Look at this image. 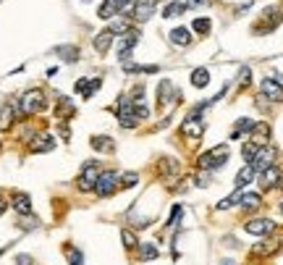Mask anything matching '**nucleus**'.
<instances>
[{
  "instance_id": "8",
  "label": "nucleus",
  "mask_w": 283,
  "mask_h": 265,
  "mask_svg": "<svg viewBox=\"0 0 283 265\" xmlns=\"http://www.w3.org/2000/svg\"><path fill=\"white\" fill-rule=\"evenodd\" d=\"M139 42V32H134V29H129V32H123L121 34V40H118V58H121L123 63L129 61V56H131V48Z\"/></svg>"
},
{
  "instance_id": "38",
  "label": "nucleus",
  "mask_w": 283,
  "mask_h": 265,
  "mask_svg": "<svg viewBox=\"0 0 283 265\" xmlns=\"http://www.w3.org/2000/svg\"><path fill=\"white\" fill-rule=\"evenodd\" d=\"M16 265H34V260L29 255H19V258H16Z\"/></svg>"
},
{
  "instance_id": "19",
  "label": "nucleus",
  "mask_w": 283,
  "mask_h": 265,
  "mask_svg": "<svg viewBox=\"0 0 283 265\" xmlns=\"http://www.w3.org/2000/svg\"><path fill=\"white\" fill-rule=\"evenodd\" d=\"M74 111H76V108H74V103H71L68 97H58L56 113H58V118H60V121H66V118H71V116H74Z\"/></svg>"
},
{
  "instance_id": "30",
  "label": "nucleus",
  "mask_w": 283,
  "mask_h": 265,
  "mask_svg": "<svg viewBox=\"0 0 283 265\" xmlns=\"http://www.w3.org/2000/svg\"><path fill=\"white\" fill-rule=\"evenodd\" d=\"M278 239H270V242H262V244H257V247H254V255H260V258H265V255H273V252H276L278 250Z\"/></svg>"
},
{
  "instance_id": "36",
  "label": "nucleus",
  "mask_w": 283,
  "mask_h": 265,
  "mask_svg": "<svg viewBox=\"0 0 283 265\" xmlns=\"http://www.w3.org/2000/svg\"><path fill=\"white\" fill-rule=\"evenodd\" d=\"M123 187H134L136 184V181H139V176H136V173H123Z\"/></svg>"
},
{
  "instance_id": "1",
  "label": "nucleus",
  "mask_w": 283,
  "mask_h": 265,
  "mask_svg": "<svg viewBox=\"0 0 283 265\" xmlns=\"http://www.w3.org/2000/svg\"><path fill=\"white\" fill-rule=\"evenodd\" d=\"M115 116H118V124L126 126V129H134L136 124L142 121L139 116H136V103L131 97H118V103H115Z\"/></svg>"
},
{
  "instance_id": "32",
  "label": "nucleus",
  "mask_w": 283,
  "mask_h": 265,
  "mask_svg": "<svg viewBox=\"0 0 283 265\" xmlns=\"http://www.w3.org/2000/svg\"><path fill=\"white\" fill-rule=\"evenodd\" d=\"M257 150H260V144H254V142L249 139V142H246L244 147H241V155H244V160H246V163H252V158H254V155H257Z\"/></svg>"
},
{
  "instance_id": "18",
  "label": "nucleus",
  "mask_w": 283,
  "mask_h": 265,
  "mask_svg": "<svg viewBox=\"0 0 283 265\" xmlns=\"http://www.w3.org/2000/svg\"><path fill=\"white\" fill-rule=\"evenodd\" d=\"M53 147H56V139H53L50 134H40L32 144V152H50Z\"/></svg>"
},
{
  "instance_id": "9",
  "label": "nucleus",
  "mask_w": 283,
  "mask_h": 265,
  "mask_svg": "<svg viewBox=\"0 0 283 265\" xmlns=\"http://www.w3.org/2000/svg\"><path fill=\"white\" fill-rule=\"evenodd\" d=\"M246 231L254 234V236H268L273 234V228H276V223L270 221V218H252V221H246Z\"/></svg>"
},
{
  "instance_id": "22",
  "label": "nucleus",
  "mask_w": 283,
  "mask_h": 265,
  "mask_svg": "<svg viewBox=\"0 0 283 265\" xmlns=\"http://www.w3.org/2000/svg\"><path fill=\"white\" fill-rule=\"evenodd\" d=\"M170 42L173 45H189L191 42V32L186 29V26H178V29L170 32Z\"/></svg>"
},
{
  "instance_id": "4",
  "label": "nucleus",
  "mask_w": 283,
  "mask_h": 265,
  "mask_svg": "<svg viewBox=\"0 0 283 265\" xmlns=\"http://www.w3.org/2000/svg\"><path fill=\"white\" fill-rule=\"evenodd\" d=\"M19 108H21V113H24V116H34V113H40L42 108H45V95L40 92V89H29V92L21 97Z\"/></svg>"
},
{
  "instance_id": "26",
  "label": "nucleus",
  "mask_w": 283,
  "mask_h": 265,
  "mask_svg": "<svg viewBox=\"0 0 283 265\" xmlns=\"http://www.w3.org/2000/svg\"><path fill=\"white\" fill-rule=\"evenodd\" d=\"M121 242H123V247L129 252H134L136 247H139V239H136V234L131 231V228H121Z\"/></svg>"
},
{
  "instance_id": "15",
  "label": "nucleus",
  "mask_w": 283,
  "mask_h": 265,
  "mask_svg": "<svg viewBox=\"0 0 283 265\" xmlns=\"http://www.w3.org/2000/svg\"><path fill=\"white\" fill-rule=\"evenodd\" d=\"M176 97H178V95L173 92V84H170L168 79H163V81H160V87H158V105L163 108V105H168L170 100H176Z\"/></svg>"
},
{
  "instance_id": "12",
  "label": "nucleus",
  "mask_w": 283,
  "mask_h": 265,
  "mask_svg": "<svg viewBox=\"0 0 283 265\" xmlns=\"http://www.w3.org/2000/svg\"><path fill=\"white\" fill-rule=\"evenodd\" d=\"M262 97L273 100V103H283V87L276 79H262Z\"/></svg>"
},
{
  "instance_id": "20",
  "label": "nucleus",
  "mask_w": 283,
  "mask_h": 265,
  "mask_svg": "<svg viewBox=\"0 0 283 265\" xmlns=\"http://www.w3.org/2000/svg\"><path fill=\"white\" fill-rule=\"evenodd\" d=\"M268 139H270V126L268 124H257L252 129V142L262 147V144H268Z\"/></svg>"
},
{
  "instance_id": "6",
  "label": "nucleus",
  "mask_w": 283,
  "mask_h": 265,
  "mask_svg": "<svg viewBox=\"0 0 283 265\" xmlns=\"http://www.w3.org/2000/svg\"><path fill=\"white\" fill-rule=\"evenodd\" d=\"M252 166H254V171H265V168L276 166V147L262 144V147L257 150V155L252 158Z\"/></svg>"
},
{
  "instance_id": "17",
  "label": "nucleus",
  "mask_w": 283,
  "mask_h": 265,
  "mask_svg": "<svg viewBox=\"0 0 283 265\" xmlns=\"http://www.w3.org/2000/svg\"><path fill=\"white\" fill-rule=\"evenodd\" d=\"M111 42H113V32H111V29H105V32H100V34H97L92 45H95V50L100 53V56H105L108 48H111Z\"/></svg>"
},
{
  "instance_id": "24",
  "label": "nucleus",
  "mask_w": 283,
  "mask_h": 265,
  "mask_svg": "<svg viewBox=\"0 0 283 265\" xmlns=\"http://www.w3.org/2000/svg\"><path fill=\"white\" fill-rule=\"evenodd\" d=\"M239 205H241L244 210H257V207L262 205V197H260V195H254V192H249V195H241Z\"/></svg>"
},
{
  "instance_id": "29",
  "label": "nucleus",
  "mask_w": 283,
  "mask_h": 265,
  "mask_svg": "<svg viewBox=\"0 0 283 265\" xmlns=\"http://www.w3.org/2000/svg\"><path fill=\"white\" fill-rule=\"evenodd\" d=\"M13 124V105H5L3 111H0V132H8Z\"/></svg>"
},
{
  "instance_id": "23",
  "label": "nucleus",
  "mask_w": 283,
  "mask_h": 265,
  "mask_svg": "<svg viewBox=\"0 0 283 265\" xmlns=\"http://www.w3.org/2000/svg\"><path fill=\"white\" fill-rule=\"evenodd\" d=\"M92 147H95L97 152H113L115 144H113L111 136H92Z\"/></svg>"
},
{
  "instance_id": "10",
  "label": "nucleus",
  "mask_w": 283,
  "mask_h": 265,
  "mask_svg": "<svg viewBox=\"0 0 283 265\" xmlns=\"http://www.w3.org/2000/svg\"><path fill=\"white\" fill-rule=\"evenodd\" d=\"M155 8H158V0H136L134 3V19L136 21H147L155 16Z\"/></svg>"
},
{
  "instance_id": "27",
  "label": "nucleus",
  "mask_w": 283,
  "mask_h": 265,
  "mask_svg": "<svg viewBox=\"0 0 283 265\" xmlns=\"http://www.w3.org/2000/svg\"><path fill=\"white\" fill-rule=\"evenodd\" d=\"M254 126H257V121H252V118H239V124H236V129L231 132V136H233V139H239L244 132H252Z\"/></svg>"
},
{
  "instance_id": "34",
  "label": "nucleus",
  "mask_w": 283,
  "mask_h": 265,
  "mask_svg": "<svg viewBox=\"0 0 283 265\" xmlns=\"http://www.w3.org/2000/svg\"><path fill=\"white\" fill-rule=\"evenodd\" d=\"M66 258H68V265H84V258H81V252L74 250V247H66Z\"/></svg>"
},
{
  "instance_id": "31",
  "label": "nucleus",
  "mask_w": 283,
  "mask_h": 265,
  "mask_svg": "<svg viewBox=\"0 0 283 265\" xmlns=\"http://www.w3.org/2000/svg\"><path fill=\"white\" fill-rule=\"evenodd\" d=\"M160 255V250L155 244H142V250H139V260L142 263H147V260H155Z\"/></svg>"
},
{
  "instance_id": "41",
  "label": "nucleus",
  "mask_w": 283,
  "mask_h": 265,
  "mask_svg": "<svg viewBox=\"0 0 283 265\" xmlns=\"http://www.w3.org/2000/svg\"><path fill=\"white\" fill-rule=\"evenodd\" d=\"M278 187H281V189H283V179H281V181H278Z\"/></svg>"
},
{
  "instance_id": "42",
  "label": "nucleus",
  "mask_w": 283,
  "mask_h": 265,
  "mask_svg": "<svg viewBox=\"0 0 283 265\" xmlns=\"http://www.w3.org/2000/svg\"><path fill=\"white\" fill-rule=\"evenodd\" d=\"M226 265H233V263H226Z\"/></svg>"
},
{
  "instance_id": "5",
  "label": "nucleus",
  "mask_w": 283,
  "mask_h": 265,
  "mask_svg": "<svg viewBox=\"0 0 283 265\" xmlns=\"http://www.w3.org/2000/svg\"><path fill=\"white\" fill-rule=\"evenodd\" d=\"M126 8H131V11H134L131 0H103L100 8H97V16L108 21V19H113V16H118L121 11H126Z\"/></svg>"
},
{
  "instance_id": "14",
  "label": "nucleus",
  "mask_w": 283,
  "mask_h": 265,
  "mask_svg": "<svg viewBox=\"0 0 283 265\" xmlns=\"http://www.w3.org/2000/svg\"><path fill=\"white\" fill-rule=\"evenodd\" d=\"M11 205L19 210L21 215L32 213V199H29V195H24V192H13V195H11Z\"/></svg>"
},
{
  "instance_id": "28",
  "label": "nucleus",
  "mask_w": 283,
  "mask_h": 265,
  "mask_svg": "<svg viewBox=\"0 0 283 265\" xmlns=\"http://www.w3.org/2000/svg\"><path fill=\"white\" fill-rule=\"evenodd\" d=\"M186 8L178 3V0H173V3H168L166 8H163V19H176V16H181Z\"/></svg>"
},
{
  "instance_id": "35",
  "label": "nucleus",
  "mask_w": 283,
  "mask_h": 265,
  "mask_svg": "<svg viewBox=\"0 0 283 265\" xmlns=\"http://www.w3.org/2000/svg\"><path fill=\"white\" fill-rule=\"evenodd\" d=\"M58 56H68L66 61H76L79 58V50L76 48H58Z\"/></svg>"
},
{
  "instance_id": "16",
  "label": "nucleus",
  "mask_w": 283,
  "mask_h": 265,
  "mask_svg": "<svg viewBox=\"0 0 283 265\" xmlns=\"http://www.w3.org/2000/svg\"><path fill=\"white\" fill-rule=\"evenodd\" d=\"M100 87H103V81H100V79H92V81L79 79V81H76V92H79L81 97H84V100L92 97V95H95V89H100Z\"/></svg>"
},
{
  "instance_id": "25",
  "label": "nucleus",
  "mask_w": 283,
  "mask_h": 265,
  "mask_svg": "<svg viewBox=\"0 0 283 265\" xmlns=\"http://www.w3.org/2000/svg\"><path fill=\"white\" fill-rule=\"evenodd\" d=\"M191 84L199 87V89L207 87L210 84V71L207 68H194V71H191Z\"/></svg>"
},
{
  "instance_id": "40",
  "label": "nucleus",
  "mask_w": 283,
  "mask_h": 265,
  "mask_svg": "<svg viewBox=\"0 0 283 265\" xmlns=\"http://www.w3.org/2000/svg\"><path fill=\"white\" fill-rule=\"evenodd\" d=\"M5 210H8V205H5V199H3V197H0V215H3V213H5Z\"/></svg>"
},
{
  "instance_id": "7",
  "label": "nucleus",
  "mask_w": 283,
  "mask_h": 265,
  "mask_svg": "<svg viewBox=\"0 0 283 265\" xmlns=\"http://www.w3.org/2000/svg\"><path fill=\"white\" fill-rule=\"evenodd\" d=\"M115 187H118V173L115 171H103V173H100V179H97L95 192L100 197H108V195H113V192H115Z\"/></svg>"
},
{
  "instance_id": "21",
  "label": "nucleus",
  "mask_w": 283,
  "mask_h": 265,
  "mask_svg": "<svg viewBox=\"0 0 283 265\" xmlns=\"http://www.w3.org/2000/svg\"><path fill=\"white\" fill-rule=\"evenodd\" d=\"M254 173H257V171H254V166H252V163H249V166H244L239 173H236V189H244L246 184H249V181L254 179Z\"/></svg>"
},
{
  "instance_id": "33",
  "label": "nucleus",
  "mask_w": 283,
  "mask_h": 265,
  "mask_svg": "<svg viewBox=\"0 0 283 265\" xmlns=\"http://www.w3.org/2000/svg\"><path fill=\"white\" fill-rule=\"evenodd\" d=\"M191 29H194L197 34H207L210 29H213V21L210 19H197L194 24H191Z\"/></svg>"
},
{
  "instance_id": "37",
  "label": "nucleus",
  "mask_w": 283,
  "mask_h": 265,
  "mask_svg": "<svg viewBox=\"0 0 283 265\" xmlns=\"http://www.w3.org/2000/svg\"><path fill=\"white\" fill-rule=\"evenodd\" d=\"M249 76H252V71H249V68H241V74H239V84L246 87V84H249Z\"/></svg>"
},
{
  "instance_id": "11",
  "label": "nucleus",
  "mask_w": 283,
  "mask_h": 265,
  "mask_svg": "<svg viewBox=\"0 0 283 265\" xmlns=\"http://www.w3.org/2000/svg\"><path fill=\"white\" fill-rule=\"evenodd\" d=\"M181 132H184V136H189V139H199V136L205 134V124L199 121L197 116H189L184 126H181Z\"/></svg>"
},
{
  "instance_id": "3",
  "label": "nucleus",
  "mask_w": 283,
  "mask_h": 265,
  "mask_svg": "<svg viewBox=\"0 0 283 265\" xmlns=\"http://www.w3.org/2000/svg\"><path fill=\"white\" fill-rule=\"evenodd\" d=\"M100 166L92 160H87L84 166H81V173H79V189L81 192H92L97 187V179H100Z\"/></svg>"
},
{
  "instance_id": "2",
  "label": "nucleus",
  "mask_w": 283,
  "mask_h": 265,
  "mask_svg": "<svg viewBox=\"0 0 283 265\" xmlns=\"http://www.w3.org/2000/svg\"><path fill=\"white\" fill-rule=\"evenodd\" d=\"M226 160H228V144H218V147L207 150L205 155H199L197 166L202 171H213V168H221Z\"/></svg>"
},
{
  "instance_id": "13",
  "label": "nucleus",
  "mask_w": 283,
  "mask_h": 265,
  "mask_svg": "<svg viewBox=\"0 0 283 265\" xmlns=\"http://www.w3.org/2000/svg\"><path fill=\"white\" fill-rule=\"evenodd\" d=\"M278 181H281V173H278L276 166H270V168L260 171V187H262V189H273V187H278Z\"/></svg>"
},
{
  "instance_id": "39",
  "label": "nucleus",
  "mask_w": 283,
  "mask_h": 265,
  "mask_svg": "<svg viewBox=\"0 0 283 265\" xmlns=\"http://www.w3.org/2000/svg\"><path fill=\"white\" fill-rule=\"evenodd\" d=\"M207 181H210L207 173H199V176H197V187H207Z\"/></svg>"
}]
</instances>
